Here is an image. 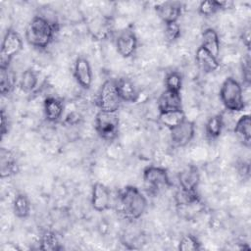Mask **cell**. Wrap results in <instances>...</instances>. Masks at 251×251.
<instances>
[{
    "label": "cell",
    "instance_id": "1",
    "mask_svg": "<svg viewBox=\"0 0 251 251\" xmlns=\"http://www.w3.org/2000/svg\"><path fill=\"white\" fill-rule=\"evenodd\" d=\"M59 25L56 20L45 16H34L26 25L25 40L36 49H45L53 41Z\"/></svg>",
    "mask_w": 251,
    "mask_h": 251
},
{
    "label": "cell",
    "instance_id": "2",
    "mask_svg": "<svg viewBox=\"0 0 251 251\" xmlns=\"http://www.w3.org/2000/svg\"><path fill=\"white\" fill-rule=\"evenodd\" d=\"M147 199L143 193L133 185H126L120 192L118 209L123 217L129 221L138 220L147 209Z\"/></svg>",
    "mask_w": 251,
    "mask_h": 251
},
{
    "label": "cell",
    "instance_id": "3",
    "mask_svg": "<svg viewBox=\"0 0 251 251\" xmlns=\"http://www.w3.org/2000/svg\"><path fill=\"white\" fill-rule=\"evenodd\" d=\"M220 99L227 111L241 112L245 108L242 86L231 76L223 81L220 88Z\"/></svg>",
    "mask_w": 251,
    "mask_h": 251
},
{
    "label": "cell",
    "instance_id": "4",
    "mask_svg": "<svg viewBox=\"0 0 251 251\" xmlns=\"http://www.w3.org/2000/svg\"><path fill=\"white\" fill-rule=\"evenodd\" d=\"M122 100L117 90L116 79L105 80L100 86L96 97V105L99 111L118 112Z\"/></svg>",
    "mask_w": 251,
    "mask_h": 251
},
{
    "label": "cell",
    "instance_id": "5",
    "mask_svg": "<svg viewBox=\"0 0 251 251\" xmlns=\"http://www.w3.org/2000/svg\"><path fill=\"white\" fill-rule=\"evenodd\" d=\"M95 130L100 138L113 141L118 137L120 120L117 112L99 111L95 117Z\"/></svg>",
    "mask_w": 251,
    "mask_h": 251
},
{
    "label": "cell",
    "instance_id": "6",
    "mask_svg": "<svg viewBox=\"0 0 251 251\" xmlns=\"http://www.w3.org/2000/svg\"><path fill=\"white\" fill-rule=\"evenodd\" d=\"M23 49V40L20 34L13 28H8L4 34L1 52H0V69L10 68V64L15 56Z\"/></svg>",
    "mask_w": 251,
    "mask_h": 251
},
{
    "label": "cell",
    "instance_id": "7",
    "mask_svg": "<svg viewBox=\"0 0 251 251\" xmlns=\"http://www.w3.org/2000/svg\"><path fill=\"white\" fill-rule=\"evenodd\" d=\"M143 182L148 192L152 194H156L161 190L172 186L168 171L165 168L156 166H149L144 169Z\"/></svg>",
    "mask_w": 251,
    "mask_h": 251
},
{
    "label": "cell",
    "instance_id": "8",
    "mask_svg": "<svg viewBox=\"0 0 251 251\" xmlns=\"http://www.w3.org/2000/svg\"><path fill=\"white\" fill-rule=\"evenodd\" d=\"M115 43L118 53L124 58H129L136 51L137 37L131 27H125L118 32Z\"/></svg>",
    "mask_w": 251,
    "mask_h": 251
},
{
    "label": "cell",
    "instance_id": "9",
    "mask_svg": "<svg viewBox=\"0 0 251 251\" xmlns=\"http://www.w3.org/2000/svg\"><path fill=\"white\" fill-rule=\"evenodd\" d=\"M172 143L176 147L186 146L191 142L195 134V125L193 122L185 120L178 126L170 129Z\"/></svg>",
    "mask_w": 251,
    "mask_h": 251
},
{
    "label": "cell",
    "instance_id": "10",
    "mask_svg": "<svg viewBox=\"0 0 251 251\" xmlns=\"http://www.w3.org/2000/svg\"><path fill=\"white\" fill-rule=\"evenodd\" d=\"M74 76L78 85L88 90L92 84V69L88 59L84 56H78L75 61Z\"/></svg>",
    "mask_w": 251,
    "mask_h": 251
},
{
    "label": "cell",
    "instance_id": "11",
    "mask_svg": "<svg viewBox=\"0 0 251 251\" xmlns=\"http://www.w3.org/2000/svg\"><path fill=\"white\" fill-rule=\"evenodd\" d=\"M183 10V4L179 1H166L155 6V11L165 25L176 23Z\"/></svg>",
    "mask_w": 251,
    "mask_h": 251
},
{
    "label": "cell",
    "instance_id": "12",
    "mask_svg": "<svg viewBox=\"0 0 251 251\" xmlns=\"http://www.w3.org/2000/svg\"><path fill=\"white\" fill-rule=\"evenodd\" d=\"M179 188L187 191H196L200 182V173L196 166L187 165L177 175Z\"/></svg>",
    "mask_w": 251,
    "mask_h": 251
},
{
    "label": "cell",
    "instance_id": "13",
    "mask_svg": "<svg viewBox=\"0 0 251 251\" xmlns=\"http://www.w3.org/2000/svg\"><path fill=\"white\" fill-rule=\"evenodd\" d=\"M111 197L109 188L101 182H95L91 190V206L97 212H104L110 208Z\"/></svg>",
    "mask_w": 251,
    "mask_h": 251
},
{
    "label": "cell",
    "instance_id": "14",
    "mask_svg": "<svg viewBox=\"0 0 251 251\" xmlns=\"http://www.w3.org/2000/svg\"><path fill=\"white\" fill-rule=\"evenodd\" d=\"M20 166L15 154L6 148L0 149V176L10 177L19 174Z\"/></svg>",
    "mask_w": 251,
    "mask_h": 251
},
{
    "label": "cell",
    "instance_id": "15",
    "mask_svg": "<svg viewBox=\"0 0 251 251\" xmlns=\"http://www.w3.org/2000/svg\"><path fill=\"white\" fill-rule=\"evenodd\" d=\"M157 106L159 112L182 110V99L180 92H174L165 89L158 98Z\"/></svg>",
    "mask_w": 251,
    "mask_h": 251
},
{
    "label": "cell",
    "instance_id": "16",
    "mask_svg": "<svg viewBox=\"0 0 251 251\" xmlns=\"http://www.w3.org/2000/svg\"><path fill=\"white\" fill-rule=\"evenodd\" d=\"M195 61L201 72L205 74H210L218 70L220 67V62L218 58L214 57L201 45L197 48L195 52Z\"/></svg>",
    "mask_w": 251,
    "mask_h": 251
},
{
    "label": "cell",
    "instance_id": "17",
    "mask_svg": "<svg viewBox=\"0 0 251 251\" xmlns=\"http://www.w3.org/2000/svg\"><path fill=\"white\" fill-rule=\"evenodd\" d=\"M117 90L122 102L134 103L138 100L139 93L134 83L127 77H120L116 79Z\"/></svg>",
    "mask_w": 251,
    "mask_h": 251
},
{
    "label": "cell",
    "instance_id": "18",
    "mask_svg": "<svg viewBox=\"0 0 251 251\" xmlns=\"http://www.w3.org/2000/svg\"><path fill=\"white\" fill-rule=\"evenodd\" d=\"M233 131L238 140L245 147H250L251 144V119L250 115H242L236 122Z\"/></svg>",
    "mask_w": 251,
    "mask_h": 251
},
{
    "label": "cell",
    "instance_id": "19",
    "mask_svg": "<svg viewBox=\"0 0 251 251\" xmlns=\"http://www.w3.org/2000/svg\"><path fill=\"white\" fill-rule=\"evenodd\" d=\"M64 106L60 99L56 97H47L43 102L44 116L48 122L54 123L60 120L63 115Z\"/></svg>",
    "mask_w": 251,
    "mask_h": 251
},
{
    "label": "cell",
    "instance_id": "20",
    "mask_svg": "<svg viewBox=\"0 0 251 251\" xmlns=\"http://www.w3.org/2000/svg\"><path fill=\"white\" fill-rule=\"evenodd\" d=\"M201 39V46L209 53H211L214 57L218 58L220 54V39L217 31L212 27H208L203 30Z\"/></svg>",
    "mask_w": 251,
    "mask_h": 251
},
{
    "label": "cell",
    "instance_id": "21",
    "mask_svg": "<svg viewBox=\"0 0 251 251\" xmlns=\"http://www.w3.org/2000/svg\"><path fill=\"white\" fill-rule=\"evenodd\" d=\"M31 204L25 193H18L13 201V212L19 219H25L29 216Z\"/></svg>",
    "mask_w": 251,
    "mask_h": 251
},
{
    "label": "cell",
    "instance_id": "22",
    "mask_svg": "<svg viewBox=\"0 0 251 251\" xmlns=\"http://www.w3.org/2000/svg\"><path fill=\"white\" fill-rule=\"evenodd\" d=\"M185 114L183 110H174L167 112H159V121L160 123L168 127L169 129L178 126L183 121H185Z\"/></svg>",
    "mask_w": 251,
    "mask_h": 251
},
{
    "label": "cell",
    "instance_id": "23",
    "mask_svg": "<svg viewBox=\"0 0 251 251\" xmlns=\"http://www.w3.org/2000/svg\"><path fill=\"white\" fill-rule=\"evenodd\" d=\"M17 78L15 73L10 69H0V93L9 95L15 88Z\"/></svg>",
    "mask_w": 251,
    "mask_h": 251
},
{
    "label": "cell",
    "instance_id": "24",
    "mask_svg": "<svg viewBox=\"0 0 251 251\" xmlns=\"http://www.w3.org/2000/svg\"><path fill=\"white\" fill-rule=\"evenodd\" d=\"M175 201L177 208L187 207L201 203L200 196L196 191H187L179 188L175 194Z\"/></svg>",
    "mask_w": 251,
    "mask_h": 251
},
{
    "label": "cell",
    "instance_id": "25",
    "mask_svg": "<svg viewBox=\"0 0 251 251\" xmlns=\"http://www.w3.org/2000/svg\"><path fill=\"white\" fill-rule=\"evenodd\" d=\"M224 127V118L222 114H217L210 117L205 126L206 135L209 139L218 138Z\"/></svg>",
    "mask_w": 251,
    "mask_h": 251
},
{
    "label": "cell",
    "instance_id": "26",
    "mask_svg": "<svg viewBox=\"0 0 251 251\" xmlns=\"http://www.w3.org/2000/svg\"><path fill=\"white\" fill-rule=\"evenodd\" d=\"M37 83H38V74L35 70L28 68L23 72L19 81L20 88L23 91L25 92L33 91L36 88Z\"/></svg>",
    "mask_w": 251,
    "mask_h": 251
},
{
    "label": "cell",
    "instance_id": "27",
    "mask_svg": "<svg viewBox=\"0 0 251 251\" xmlns=\"http://www.w3.org/2000/svg\"><path fill=\"white\" fill-rule=\"evenodd\" d=\"M231 5L232 3L226 2V1H217V0H206L202 1L199 4L198 12L202 16L210 17L214 14H216L218 11L227 9L228 5Z\"/></svg>",
    "mask_w": 251,
    "mask_h": 251
},
{
    "label": "cell",
    "instance_id": "28",
    "mask_svg": "<svg viewBox=\"0 0 251 251\" xmlns=\"http://www.w3.org/2000/svg\"><path fill=\"white\" fill-rule=\"evenodd\" d=\"M63 247L56 233L51 230H44L39 237V249L47 251H59Z\"/></svg>",
    "mask_w": 251,
    "mask_h": 251
},
{
    "label": "cell",
    "instance_id": "29",
    "mask_svg": "<svg viewBox=\"0 0 251 251\" xmlns=\"http://www.w3.org/2000/svg\"><path fill=\"white\" fill-rule=\"evenodd\" d=\"M165 86L167 90L180 92L182 86V75L176 71L169 72L165 76Z\"/></svg>",
    "mask_w": 251,
    "mask_h": 251
},
{
    "label": "cell",
    "instance_id": "30",
    "mask_svg": "<svg viewBox=\"0 0 251 251\" xmlns=\"http://www.w3.org/2000/svg\"><path fill=\"white\" fill-rule=\"evenodd\" d=\"M201 248L200 241L192 234L183 235L178 243V250L180 251H199Z\"/></svg>",
    "mask_w": 251,
    "mask_h": 251
},
{
    "label": "cell",
    "instance_id": "31",
    "mask_svg": "<svg viewBox=\"0 0 251 251\" xmlns=\"http://www.w3.org/2000/svg\"><path fill=\"white\" fill-rule=\"evenodd\" d=\"M180 36V26L176 23H170L165 25V37L168 42L173 43Z\"/></svg>",
    "mask_w": 251,
    "mask_h": 251
},
{
    "label": "cell",
    "instance_id": "32",
    "mask_svg": "<svg viewBox=\"0 0 251 251\" xmlns=\"http://www.w3.org/2000/svg\"><path fill=\"white\" fill-rule=\"evenodd\" d=\"M241 73H242L243 81L247 85H249L251 82V67H250L249 55H246V57L243 59V61L241 63Z\"/></svg>",
    "mask_w": 251,
    "mask_h": 251
},
{
    "label": "cell",
    "instance_id": "33",
    "mask_svg": "<svg viewBox=\"0 0 251 251\" xmlns=\"http://www.w3.org/2000/svg\"><path fill=\"white\" fill-rule=\"evenodd\" d=\"M0 130H1V137H2V138H3L4 135L7 134L8 131H9L8 116L6 115L4 109L1 110V126H0Z\"/></svg>",
    "mask_w": 251,
    "mask_h": 251
},
{
    "label": "cell",
    "instance_id": "34",
    "mask_svg": "<svg viewBox=\"0 0 251 251\" xmlns=\"http://www.w3.org/2000/svg\"><path fill=\"white\" fill-rule=\"evenodd\" d=\"M241 40L243 44L247 47V49H249V46H250V27L249 26L243 29V32L241 34Z\"/></svg>",
    "mask_w": 251,
    "mask_h": 251
},
{
    "label": "cell",
    "instance_id": "35",
    "mask_svg": "<svg viewBox=\"0 0 251 251\" xmlns=\"http://www.w3.org/2000/svg\"><path fill=\"white\" fill-rule=\"evenodd\" d=\"M80 120V116L76 113H72V114H69L66 121L70 124V125H75L76 123H78Z\"/></svg>",
    "mask_w": 251,
    "mask_h": 251
}]
</instances>
